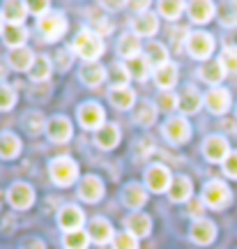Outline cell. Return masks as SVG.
I'll use <instances>...</instances> for the list:
<instances>
[{"instance_id":"obj_11","label":"cell","mask_w":237,"mask_h":249,"mask_svg":"<svg viewBox=\"0 0 237 249\" xmlns=\"http://www.w3.org/2000/svg\"><path fill=\"white\" fill-rule=\"evenodd\" d=\"M203 152L210 161H226L228 160V141L223 136H207L203 143Z\"/></svg>"},{"instance_id":"obj_31","label":"cell","mask_w":237,"mask_h":249,"mask_svg":"<svg viewBox=\"0 0 237 249\" xmlns=\"http://www.w3.org/2000/svg\"><path fill=\"white\" fill-rule=\"evenodd\" d=\"M198 76H201L205 83H221L223 81V76H226V70L221 67V62L219 60H214V62H207V65H203L201 70H198Z\"/></svg>"},{"instance_id":"obj_38","label":"cell","mask_w":237,"mask_h":249,"mask_svg":"<svg viewBox=\"0 0 237 249\" xmlns=\"http://www.w3.org/2000/svg\"><path fill=\"white\" fill-rule=\"evenodd\" d=\"M219 21H221V26H226V28L237 26V2H223L221 5Z\"/></svg>"},{"instance_id":"obj_2","label":"cell","mask_w":237,"mask_h":249,"mask_svg":"<svg viewBox=\"0 0 237 249\" xmlns=\"http://www.w3.org/2000/svg\"><path fill=\"white\" fill-rule=\"evenodd\" d=\"M49 173H51L55 185L69 187L76 180V176H79V166H76V161L71 157H55L51 161V166H49Z\"/></svg>"},{"instance_id":"obj_10","label":"cell","mask_w":237,"mask_h":249,"mask_svg":"<svg viewBox=\"0 0 237 249\" xmlns=\"http://www.w3.org/2000/svg\"><path fill=\"white\" fill-rule=\"evenodd\" d=\"M58 224H60L67 233L81 231V226L85 224V214H83V210L76 208V205H65L60 213H58Z\"/></svg>"},{"instance_id":"obj_53","label":"cell","mask_w":237,"mask_h":249,"mask_svg":"<svg viewBox=\"0 0 237 249\" xmlns=\"http://www.w3.org/2000/svg\"><path fill=\"white\" fill-rule=\"evenodd\" d=\"M233 46H235V49H237V33H235V35H233Z\"/></svg>"},{"instance_id":"obj_35","label":"cell","mask_w":237,"mask_h":249,"mask_svg":"<svg viewBox=\"0 0 237 249\" xmlns=\"http://www.w3.org/2000/svg\"><path fill=\"white\" fill-rule=\"evenodd\" d=\"M150 62H148V58H134V60H129L127 62V70H129V76L132 79H136V81H145L150 76Z\"/></svg>"},{"instance_id":"obj_17","label":"cell","mask_w":237,"mask_h":249,"mask_svg":"<svg viewBox=\"0 0 237 249\" xmlns=\"http://www.w3.org/2000/svg\"><path fill=\"white\" fill-rule=\"evenodd\" d=\"M35 58L37 55L30 51V49H12L9 51V55H7V62H9V67L12 70H17V71H23V70H28L30 71V67H33V62H35Z\"/></svg>"},{"instance_id":"obj_20","label":"cell","mask_w":237,"mask_h":249,"mask_svg":"<svg viewBox=\"0 0 237 249\" xmlns=\"http://www.w3.org/2000/svg\"><path fill=\"white\" fill-rule=\"evenodd\" d=\"M124 224H127V231L132 233L134 238H145V235H150V231H152V219L143 213H136V214H132V217H127Z\"/></svg>"},{"instance_id":"obj_5","label":"cell","mask_w":237,"mask_h":249,"mask_svg":"<svg viewBox=\"0 0 237 249\" xmlns=\"http://www.w3.org/2000/svg\"><path fill=\"white\" fill-rule=\"evenodd\" d=\"M203 203L214 208V210H221L230 203V189L226 182L221 180H212L203 187Z\"/></svg>"},{"instance_id":"obj_47","label":"cell","mask_w":237,"mask_h":249,"mask_svg":"<svg viewBox=\"0 0 237 249\" xmlns=\"http://www.w3.org/2000/svg\"><path fill=\"white\" fill-rule=\"evenodd\" d=\"M223 173H226L228 178L237 180V152H230L228 160L223 161Z\"/></svg>"},{"instance_id":"obj_1","label":"cell","mask_w":237,"mask_h":249,"mask_svg":"<svg viewBox=\"0 0 237 249\" xmlns=\"http://www.w3.org/2000/svg\"><path fill=\"white\" fill-rule=\"evenodd\" d=\"M74 51L85 62H95L97 58H102V53H104V42H102V37L97 35V33L85 28L74 39Z\"/></svg>"},{"instance_id":"obj_24","label":"cell","mask_w":237,"mask_h":249,"mask_svg":"<svg viewBox=\"0 0 237 249\" xmlns=\"http://www.w3.org/2000/svg\"><path fill=\"white\" fill-rule=\"evenodd\" d=\"M186 9H189V18H191L193 23H207V21L214 17V5L207 2V0H201V2H189Z\"/></svg>"},{"instance_id":"obj_16","label":"cell","mask_w":237,"mask_h":249,"mask_svg":"<svg viewBox=\"0 0 237 249\" xmlns=\"http://www.w3.org/2000/svg\"><path fill=\"white\" fill-rule=\"evenodd\" d=\"M132 28H134V35L136 37H148V35H154L159 30V21L152 12H143L138 17L132 21Z\"/></svg>"},{"instance_id":"obj_34","label":"cell","mask_w":237,"mask_h":249,"mask_svg":"<svg viewBox=\"0 0 237 249\" xmlns=\"http://www.w3.org/2000/svg\"><path fill=\"white\" fill-rule=\"evenodd\" d=\"M28 74H30V79L33 81H46L49 79V74H51V60H49L46 55H37Z\"/></svg>"},{"instance_id":"obj_21","label":"cell","mask_w":237,"mask_h":249,"mask_svg":"<svg viewBox=\"0 0 237 249\" xmlns=\"http://www.w3.org/2000/svg\"><path fill=\"white\" fill-rule=\"evenodd\" d=\"M28 17V5L26 2H17V0H9L2 5V18L9 21V26H21L23 18Z\"/></svg>"},{"instance_id":"obj_30","label":"cell","mask_w":237,"mask_h":249,"mask_svg":"<svg viewBox=\"0 0 237 249\" xmlns=\"http://www.w3.org/2000/svg\"><path fill=\"white\" fill-rule=\"evenodd\" d=\"M191 180L180 176V178L173 180V185L168 189V196H170V201H186V198H191Z\"/></svg>"},{"instance_id":"obj_23","label":"cell","mask_w":237,"mask_h":249,"mask_svg":"<svg viewBox=\"0 0 237 249\" xmlns=\"http://www.w3.org/2000/svg\"><path fill=\"white\" fill-rule=\"evenodd\" d=\"M104 79H106V70L99 62H85V65L81 67V81H83L85 86H90V88L99 86Z\"/></svg>"},{"instance_id":"obj_33","label":"cell","mask_w":237,"mask_h":249,"mask_svg":"<svg viewBox=\"0 0 237 249\" xmlns=\"http://www.w3.org/2000/svg\"><path fill=\"white\" fill-rule=\"evenodd\" d=\"M154 118H157V108L152 107L150 102H141L136 111H134V123L136 124H143V127H148V124L154 123Z\"/></svg>"},{"instance_id":"obj_18","label":"cell","mask_w":237,"mask_h":249,"mask_svg":"<svg viewBox=\"0 0 237 249\" xmlns=\"http://www.w3.org/2000/svg\"><path fill=\"white\" fill-rule=\"evenodd\" d=\"M88 235L90 240H95L97 245H106L108 240H113V226L106 222V219H92L88 226Z\"/></svg>"},{"instance_id":"obj_25","label":"cell","mask_w":237,"mask_h":249,"mask_svg":"<svg viewBox=\"0 0 237 249\" xmlns=\"http://www.w3.org/2000/svg\"><path fill=\"white\" fill-rule=\"evenodd\" d=\"M201 104H203L201 92H198V90H196V88H191V86H189V88H186L185 92L180 95V102H177V108H180L182 113H189V116H191V113H196V111L201 108Z\"/></svg>"},{"instance_id":"obj_39","label":"cell","mask_w":237,"mask_h":249,"mask_svg":"<svg viewBox=\"0 0 237 249\" xmlns=\"http://www.w3.org/2000/svg\"><path fill=\"white\" fill-rule=\"evenodd\" d=\"M23 124H26V129L30 134H39L42 132V127L46 124L42 111H28L26 116H23Z\"/></svg>"},{"instance_id":"obj_28","label":"cell","mask_w":237,"mask_h":249,"mask_svg":"<svg viewBox=\"0 0 237 249\" xmlns=\"http://www.w3.org/2000/svg\"><path fill=\"white\" fill-rule=\"evenodd\" d=\"M145 189H143L141 185H136V182H132V185H127L122 189V203L127 205V208H141V205H145Z\"/></svg>"},{"instance_id":"obj_52","label":"cell","mask_w":237,"mask_h":249,"mask_svg":"<svg viewBox=\"0 0 237 249\" xmlns=\"http://www.w3.org/2000/svg\"><path fill=\"white\" fill-rule=\"evenodd\" d=\"M104 7L106 9H122L124 2H104Z\"/></svg>"},{"instance_id":"obj_4","label":"cell","mask_w":237,"mask_h":249,"mask_svg":"<svg viewBox=\"0 0 237 249\" xmlns=\"http://www.w3.org/2000/svg\"><path fill=\"white\" fill-rule=\"evenodd\" d=\"M37 28H39V33H42V37H44L46 42H55V39H60L67 33V18L62 17V14L49 12V14H44V17L37 21Z\"/></svg>"},{"instance_id":"obj_51","label":"cell","mask_w":237,"mask_h":249,"mask_svg":"<svg viewBox=\"0 0 237 249\" xmlns=\"http://www.w3.org/2000/svg\"><path fill=\"white\" fill-rule=\"evenodd\" d=\"M203 205H205V203H203V201H201V203H193V205H191V213H193V217H201Z\"/></svg>"},{"instance_id":"obj_22","label":"cell","mask_w":237,"mask_h":249,"mask_svg":"<svg viewBox=\"0 0 237 249\" xmlns=\"http://www.w3.org/2000/svg\"><path fill=\"white\" fill-rule=\"evenodd\" d=\"M154 81L161 90H173V86L177 83V67L173 62H166L154 70Z\"/></svg>"},{"instance_id":"obj_55","label":"cell","mask_w":237,"mask_h":249,"mask_svg":"<svg viewBox=\"0 0 237 249\" xmlns=\"http://www.w3.org/2000/svg\"><path fill=\"white\" fill-rule=\"evenodd\" d=\"M2 71H5V70H2V67H0V76H2Z\"/></svg>"},{"instance_id":"obj_41","label":"cell","mask_w":237,"mask_h":249,"mask_svg":"<svg viewBox=\"0 0 237 249\" xmlns=\"http://www.w3.org/2000/svg\"><path fill=\"white\" fill-rule=\"evenodd\" d=\"M185 7H186L185 2H166V0H164V2H159V14L170 18V21H175V18L185 12Z\"/></svg>"},{"instance_id":"obj_37","label":"cell","mask_w":237,"mask_h":249,"mask_svg":"<svg viewBox=\"0 0 237 249\" xmlns=\"http://www.w3.org/2000/svg\"><path fill=\"white\" fill-rule=\"evenodd\" d=\"M90 235L83 231H71L65 235V247L67 249H88Z\"/></svg>"},{"instance_id":"obj_48","label":"cell","mask_w":237,"mask_h":249,"mask_svg":"<svg viewBox=\"0 0 237 249\" xmlns=\"http://www.w3.org/2000/svg\"><path fill=\"white\" fill-rule=\"evenodd\" d=\"M55 62H58L60 71H67L71 67V53L69 51H58V53H55Z\"/></svg>"},{"instance_id":"obj_46","label":"cell","mask_w":237,"mask_h":249,"mask_svg":"<svg viewBox=\"0 0 237 249\" xmlns=\"http://www.w3.org/2000/svg\"><path fill=\"white\" fill-rule=\"evenodd\" d=\"M129 79H132V76H129L127 65H115V67H113V86L122 88V86H127V81H129Z\"/></svg>"},{"instance_id":"obj_32","label":"cell","mask_w":237,"mask_h":249,"mask_svg":"<svg viewBox=\"0 0 237 249\" xmlns=\"http://www.w3.org/2000/svg\"><path fill=\"white\" fill-rule=\"evenodd\" d=\"M5 44L12 46V49H23L28 39V30L23 26H7L5 28Z\"/></svg>"},{"instance_id":"obj_50","label":"cell","mask_w":237,"mask_h":249,"mask_svg":"<svg viewBox=\"0 0 237 249\" xmlns=\"http://www.w3.org/2000/svg\"><path fill=\"white\" fill-rule=\"evenodd\" d=\"M21 249H46V247L39 238H26V240L21 242Z\"/></svg>"},{"instance_id":"obj_7","label":"cell","mask_w":237,"mask_h":249,"mask_svg":"<svg viewBox=\"0 0 237 249\" xmlns=\"http://www.w3.org/2000/svg\"><path fill=\"white\" fill-rule=\"evenodd\" d=\"M145 185L148 189L152 192H166L170 189V173H168L166 166H161V164H152L148 171H145Z\"/></svg>"},{"instance_id":"obj_19","label":"cell","mask_w":237,"mask_h":249,"mask_svg":"<svg viewBox=\"0 0 237 249\" xmlns=\"http://www.w3.org/2000/svg\"><path fill=\"white\" fill-rule=\"evenodd\" d=\"M95 143L102 148V150L115 148V145L120 143V129H118V124H104L102 129H97Z\"/></svg>"},{"instance_id":"obj_29","label":"cell","mask_w":237,"mask_h":249,"mask_svg":"<svg viewBox=\"0 0 237 249\" xmlns=\"http://www.w3.org/2000/svg\"><path fill=\"white\" fill-rule=\"evenodd\" d=\"M108 99L113 102V107L118 108H132L134 99H136V95H134L132 88H127V86H122V88H118V86H113V90L108 92Z\"/></svg>"},{"instance_id":"obj_8","label":"cell","mask_w":237,"mask_h":249,"mask_svg":"<svg viewBox=\"0 0 237 249\" xmlns=\"http://www.w3.org/2000/svg\"><path fill=\"white\" fill-rule=\"evenodd\" d=\"M203 102H205V107L210 108L214 116H223V113H228L230 108V92L226 88H212L203 97Z\"/></svg>"},{"instance_id":"obj_26","label":"cell","mask_w":237,"mask_h":249,"mask_svg":"<svg viewBox=\"0 0 237 249\" xmlns=\"http://www.w3.org/2000/svg\"><path fill=\"white\" fill-rule=\"evenodd\" d=\"M21 152V141H18L17 134L12 132H2L0 134V157L2 160H14Z\"/></svg>"},{"instance_id":"obj_13","label":"cell","mask_w":237,"mask_h":249,"mask_svg":"<svg viewBox=\"0 0 237 249\" xmlns=\"http://www.w3.org/2000/svg\"><path fill=\"white\" fill-rule=\"evenodd\" d=\"M46 134L53 143H67L71 139V123L65 116H55L46 123Z\"/></svg>"},{"instance_id":"obj_49","label":"cell","mask_w":237,"mask_h":249,"mask_svg":"<svg viewBox=\"0 0 237 249\" xmlns=\"http://www.w3.org/2000/svg\"><path fill=\"white\" fill-rule=\"evenodd\" d=\"M28 12L42 18L44 14H49V2H28Z\"/></svg>"},{"instance_id":"obj_15","label":"cell","mask_w":237,"mask_h":249,"mask_svg":"<svg viewBox=\"0 0 237 249\" xmlns=\"http://www.w3.org/2000/svg\"><path fill=\"white\" fill-rule=\"evenodd\" d=\"M191 240L198 242V245H210L217 238V226L210 222V219H196L191 224Z\"/></svg>"},{"instance_id":"obj_43","label":"cell","mask_w":237,"mask_h":249,"mask_svg":"<svg viewBox=\"0 0 237 249\" xmlns=\"http://www.w3.org/2000/svg\"><path fill=\"white\" fill-rule=\"evenodd\" d=\"M219 62H221L223 70L237 71V49L235 46H226L223 53H221V58H219Z\"/></svg>"},{"instance_id":"obj_27","label":"cell","mask_w":237,"mask_h":249,"mask_svg":"<svg viewBox=\"0 0 237 249\" xmlns=\"http://www.w3.org/2000/svg\"><path fill=\"white\" fill-rule=\"evenodd\" d=\"M118 51H120V55H124L127 60L138 58V53H141V42H138V37L134 35V33H124V35L118 39Z\"/></svg>"},{"instance_id":"obj_45","label":"cell","mask_w":237,"mask_h":249,"mask_svg":"<svg viewBox=\"0 0 237 249\" xmlns=\"http://www.w3.org/2000/svg\"><path fill=\"white\" fill-rule=\"evenodd\" d=\"M88 30H92V33L97 30V35H108V33L113 30V26H111V21H108V18L99 14V17L90 18V28H88Z\"/></svg>"},{"instance_id":"obj_14","label":"cell","mask_w":237,"mask_h":249,"mask_svg":"<svg viewBox=\"0 0 237 249\" xmlns=\"http://www.w3.org/2000/svg\"><path fill=\"white\" fill-rule=\"evenodd\" d=\"M79 196L85 201V203L99 201V198L104 196V185H102V180L95 178V176H85L79 185Z\"/></svg>"},{"instance_id":"obj_44","label":"cell","mask_w":237,"mask_h":249,"mask_svg":"<svg viewBox=\"0 0 237 249\" xmlns=\"http://www.w3.org/2000/svg\"><path fill=\"white\" fill-rule=\"evenodd\" d=\"M113 249H138V242L132 233H115Z\"/></svg>"},{"instance_id":"obj_6","label":"cell","mask_w":237,"mask_h":249,"mask_svg":"<svg viewBox=\"0 0 237 249\" xmlns=\"http://www.w3.org/2000/svg\"><path fill=\"white\" fill-rule=\"evenodd\" d=\"M104 108L95 104V102H85L83 107L79 108V123L85 127V129H102L104 127Z\"/></svg>"},{"instance_id":"obj_3","label":"cell","mask_w":237,"mask_h":249,"mask_svg":"<svg viewBox=\"0 0 237 249\" xmlns=\"http://www.w3.org/2000/svg\"><path fill=\"white\" fill-rule=\"evenodd\" d=\"M186 51L191 58L196 60H207L214 51V37L210 33H203V30H191V35L186 39Z\"/></svg>"},{"instance_id":"obj_36","label":"cell","mask_w":237,"mask_h":249,"mask_svg":"<svg viewBox=\"0 0 237 249\" xmlns=\"http://www.w3.org/2000/svg\"><path fill=\"white\" fill-rule=\"evenodd\" d=\"M148 62L157 70V67H161V65H166L168 62V51L164 44H159V42H152V44L148 46Z\"/></svg>"},{"instance_id":"obj_9","label":"cell","mask_w":237,"mask_h":249,"mask_svg":"<svg viewBox=\"0 0 237 249\" xmlns=\"http://www.w3.org/2000/svg\"><path fill=\"white\" fill-rule=\"evenodd\" d=\"M164 136H166L170 143L180 145V143H185L186 139L191 136V127H189V123H186L185 118H170V120H166V124H164Z\"/></svg>"},{"instance_id":"obj_54","label":"cell","mask_w":237,"mask_h":249,"mask_svg":"<svg viewBox=\"0 0 237 249\" xmlns=\"http://www.w3.org/2000/svg\"><path fill=\"white\" fill-rule=\"evenodd\" d=\"M0 33H2V14H0Z\"/></svg>"},{"instance_id":"obj_40","label":"cell","mask_w":237,"mask_h":249,"mask_svg":"<svg viewBox=\"0 0 237 249\" xmlns=\"http://www.w3.org/2000/svg\"><path fill=\"white\" fill-rule=\"evenodd\" d=\"M17 104V92L7 83H0V111H12Z\"/></svg>"},{"instance_id":"obj_42","label":"cell","mask_w":237,"mask_h":249,"mask_svg":"<svg viewBox=\"0 0 237 249\" xmlns=\"http://www.w3.org/2000/svg\"><path fill=\"white\" fill-rule=\"evenodd\" d=\"M177 102H180V97H177L173 90H161L157 97V107L161 111H173V108H177Z\"/></svg>"},{"instance_id":"obj_12","label":"cell","mask_w":237,"mask_h":249,"mask_svg":"<svg viewBox=\"0 0 237 249\" xmlns=\"http://www.w3.org/2000/svg\"><path fill=\"white\" fill-rule=\"evenodd\" d=\"M7 198H9V203L14 205V208L26 210V208H30L33 201H35V192H33V187L26 185V182H17V185L9 187Z\"/></svg>"}]
</instances>
